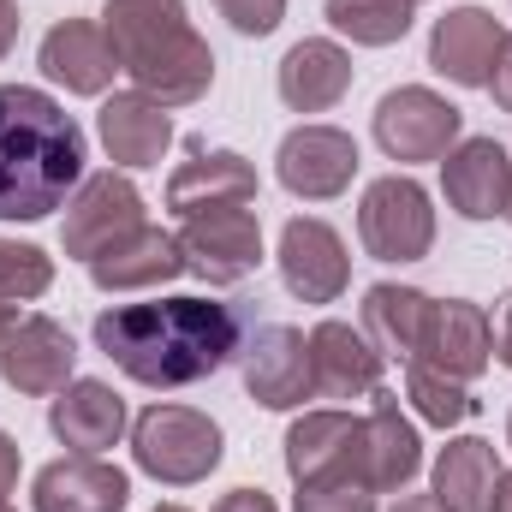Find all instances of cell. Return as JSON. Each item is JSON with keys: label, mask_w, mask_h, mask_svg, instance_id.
<instances>
[{"label": "cell", "mask_w": 512, "mask_h": 512, "mask_svg": "<svg viewBox=\"0 0 512 512\" xmlns=\"http://www.w3.org/2000/svg\"><path fill=\"white\" fill-rule=\"evenodd\" d=\"M251 340V310L221 298H149L96 316V352L137 387H197L227 370Z\"/></svg>", "instance_id": "6da1fadb"}, {"label": "cell", "mask_w": 512, "mask_h": 512, "mask_svg": "<svg viewBox=\"0 0 512 512\" xmlns=\"http://www.w3.org/2000/svg\"><path fill=\"white\" fill-rule=\"evenodd\" d=\"M84 126L36 84H0V221H48L84 185Z\"/></svg>", "instance_id": "7a4b0ae2"}, {"label": "cell", "mask_w": 512, "mask_h": 512, "mask_svg": "<svg viewBox=\"0 0 512 512\" xmlns=\"http://www.w3.org/2000/svg\"><path fill=\"white\" fill-rule=\"evenodd\" d=\"M227 441H221V423L197 405H167L155 399L137 423H131V459L143 477L167 483V489H191L203 483L215 465H221Z\"/></svg>", "instance_id": "3957f363"}, {"label": "cell", "mask_w": 512, "mask_h": 512, "mask_svg": "<svg viewBox=\"0 0 512 512\" xmlns=\"http://www.w3.org/2000/svg\"><path fill=\"white\" fill-rule=\"evenodd\" d=\"M286 477L304 483H370V429L364 417L328 405V411H304L286 429Z\"/></svg>", "instance_id": "277c9868"}, {"label": "cell", "mask_w": 512, "mask_h": 512, "mask_svg": "<svg viewBox=\"0 0 512 512\" xmlns=\"http://www.w3.org/2000/svg\"><path fill=\"white\" fill-rule=\"evenodd\" d=\"M358 239L376 262H423L435 245V203L411 173H387L358 203Z\"/></svg>", "instance_id": "5b68a950"}, {"label": "cell", "mask_w": 512, "mask_h": 512, "mask_svg": "<svg viewBox=\"0 0 512 512\" xmlns=\"http://www.w3.org/2000/svg\"><path fill=\"white\" fill-rule=\"evenodd\" d=\"M465 137V114L429 84H399L376 102V143L387 161H441Z\"/></svg>", "instance_id": "8992f818"}, {"label": "cell", "mask_w": 512, "mask_h": 512, "mask_svg": "<svg viewBox=\"0 0 512 512\" xmlns=\"http://www.w3.org/2000/svg\"><path fill=\"white\" fill-rule=\"evenodd\" d=\"M179 256L197 280L209 286H239L245 274H256L262 262V221H256L251 203L239 209H203V215H185L179 227Z\"/></svg>", "instance_id": "52a82bcc"}, {"label": "cell", "mask_w": 512, "mask_h": 512, "mask_svg": "<svg viewBox=\"0 0 512 512\" xmlns=\"http://www.w3.org/2000/svg\"><path fill=\"white\" fill-rule=\"evenodd\" d=\"M274 173L292 197L304 203H334L352 191L358 179V137L340 126H298L280 137L274 149Z\"/></svg>", "instance_id": "ba28073f"}, {"label": "cell", "mask_w": 512, "mask_h": 512, "mask_svg": "<svg viewBox=\"0 0 512 512\" xmlns=\"http://www.w3.org/2000/svg\"><path fill=\"white\" fill-rule=\"evenodd\" d=\"M239 370H245V393H251L262 411H298L304 399H316L310 382V340L286 322H262L251 328L245 352H239Z\"/></svg>", "instance_id": "9c48e42d"}, {"label": "cell", "mask_w": 512, "mask_h": 512, "mask_svg": "<svg viewBox=\"0 0 512 512\" xmlns=\"http://www.w3.org/2000/svg\"><path fill=\"white\" fill-rule=\"evenodd\" d=\"M131 227H143V191L131 185L126 173H90L72 197H66V227H60V245L66 256L90 262L96 251H108L114 239H126Z\"/></svg>", "instance_id": "30bf717a"}, {"label": "cell", "mask_w": 512, "mask_h": 512, "mask_svg": "<svg viewBox=\"0 0 512 512\" xmlns=\"http://www.w3.org/2000/svg\"><path fill=\"white\" fill-rule=\"evenodd\" d=\"M280 280L298 304H334L352 286V256L346 239L322 215H292L280 227Z\"/></svg>", "instance_id": "8fae6325"}, {"label": "cell", "mask_w": 512, "mask_h": 512, "mask_svg": "<svg viewBox=\"0 0 512 512\" xmlns=\"http://www.w3.org/2000/svg\"><path fill=\"white\" fill-rule=\"evenodd\" d=\"M78 370V346L54 316H18L0 340V382L24 399H54Z\"/></svg>", "instance_id": "7c38bea8"}, {"label": "cell", "mask_w": 512, "mask_h": 512, "mask_svg": "<svg viewBox=\"0 0 512 512\" xmlns=\"http://www.w3.org/2000/svg\"><path fill=\"white\" fill-rule=\"evenodd\" d=\"M36 66H42L48 84H60L66 96H108L114 78L126 72L114 36H108L102 24H90V18H60V24L42 36Z\"/></svg>", "instance_id": "4fadbf2b"}, {"label": "cell", "mask_w": 512, "mask_h": 512, "mask_svg": "<svg viewBox=\"0 0 512 512\" xmlns=\"http://www.w3.org/2000/svg\"><path fill=\"white\" fill-rule=\"evenodd\" d=\"M441 191L459 221H495L512 203V155L495 137H459L441 155Z\"/></svg>", "instance_id": "5bb4252c"}, {"label": "cell", "mask_w": 512, "mask_h": 512, "mask_svg": "<svg viewBox=\"0 0 512 512\" xmlns=\"http://www.w3.org/2000/svg\"><path fill=\"white\" fill-rule=\"evenodd\" d=\"M501 48H507V30L489 6H453L429 30V66L459 90H489V72H495Z\"/></svg>", "instance_id": "9a60e30c"}, {"label": "cell", "mask_w": 512, "mask_h": 512, "mask_svg": "<svg viewBox=\"0 0 512 512\" xmlns=\"http://www.w3.org/2000/svg\"><path fill=\"white\" fill-rule=\"evenodd\" d=\"M126 78H131L137 96L161 102L167 114H173V108H191V102H203L209 84H215V48H209L197 30H185V36H173V42H161V48L126 60Z\"/></svg>", "instance_id": "2e32d148"}, {"label": "cell", "mask_w": 512, "mask_h": 512, "mask_svg": "<svg viewBox=\"0 0 512 512\" xmlns=\"http://www.w3.org/2000/svg\"><path fill=\"white\" fill-rule=\"evenodd\" d=\"M310 382H316V399H364L382 387V352L364 328L352 322H316L310 334Z\"/></svg>", "instance_id": "e0dca14e"}, {"label": "cell", "mask_w": 512, "mask_h": 512, "mask_svg": "<svg viewBox=\"0 0 512 512\" xmlns=\"http://www.w3.org/2000/svg\"><path fill=\"white\" fill-rule=\"evenodd\" d=\"M423 364H435L441 376L453 382H477L495 358V322L483 304L471 298H435V316H429V334H423Z\"/></svg>", "instance_id": "ac0fdd59"}, {"label": "cell", "mask_w": 512, "mask_h": 512, "mask_svg": "<svg viewBox=\"0 0 512 512\" xmlns=\"http://www.w3.org/2000/svg\"><path fill=\"white\" fill-rule=\"evenodd\" d=\"M48 429H54L60 447L102 459L126 435V399L108 382H96V376H72V382L54 393V405H48Z\"/></svg>", "instance_id": "d6986e66"}, {"label": "cell", "mask_w": 512, "mask_h": 512, "mask_svg": "<svg viewBox=\"0 0 512 512\" xmlns=\"http://www.w3.org/2000/svg\"><path fill=\"white\" fill-rule=\"evenodd\" d=\"M131 501V477L108 459L72 453L36 471L30 483V507L36 512H126Z\"/></svg>", "instance_id": "ffe728a7"}, {"label": "cell", "mask_w": 512, "mask_h": 512, "mask_svg": "<svg viewBox=\"0 0 512 512\" xmlns=\"http://www.w3.org/2000/svg\"><path fill=\"white\" fill-rule=\"evenodd\" d=\"M256 203V167L239 149H191V161L173 167L167 179V209L173 215H203V209H239Z\"/></svg>", "instance_id": "44dd1931"}, {"label": "cell", "mask_w": 512, "mask_h": 512, "mask_svg": "<svg viewBox=\"0 0 512 512\" xmlns=\"http://www.w3.org/2000/svg\"><path fill=\"white\" fill-rule=\"evenodd\" d=\"M274 90L292 114H328L352 90V54L328 36H304V42L286 48L280 72H274Z\"/></svg>", "instance_id": "7402d4cb"}, {"label": "cell", "mask_w": 512, "mask_h": 512, "mask_svg": "<svg viewBox=\"0 0 512 512\" xmlns=\"http://www.w3.org/2000/svg\"><path fill=\"white\" fill-rule=\"evenodd\" d=\"M84 268L102 292H149V286H167L173 274H185V256H179V233L143 221L108 251H96Z\"/></svg>", "instance_id": "603a6c76"}, {"label": "cell", "mask_w": 512, "mask_h": 512, "mask_svg": "<svg viewBox=\"0 0 512 512\" xmlns=\"http://www.w3.org/2000/svg\"><path fill=\"white\" fill-rule=\"evenodd\" d=\"M96 131H102L108 161H120L131 173H137V167H161V155H167V143H173L167 108L149 102V96H137V90H114V96L102 102V114H96Z\"/></svg>", "instance_id": "cb8c5ba5"}, {"label": "cell", "mask_w": 512, "mask_h": 512, "mask_svg": "<svg viewBox=\"0 0 512 512\" xmlns=\"http://www.w3.org/2000/svg\"><path fill=\"white\" fill-rule=\"evenodd\" d=\"M495 483H501L495 441H483V435H453V441L435 453L429 495H435V507L441 512H489Z\"/></svg>", "instance_id": "d4e9b609"}, {"label": "cell", "mask_w": 512, "mask_h": 512, "mask_svg": "<svg viewBox=\"0 0 512 512\" xmlns=\"http://www.w3.org/2000/svg\"><path fill=\"white\" fill-rule=\"evenodd\" d=\"M370 399H376L370 417H364V429H370V489L376 495H399L423 471V435H417V423L399 411V399L387 387H376Z\"/></svg>", "instance_id": "484cf974"}, {"label": "cell", "mask_w": 512, "mask_h": 512, "mask_svg": "<svg viewBox=\"0 0 512 512\" xmlns=\"http://www.w3.org/2000/svg\"><path fill=\"white\" fill-rule=\"evenodd\" d=\"M429 316H435V298L417 292V286H399V280H382L364 292V334L376 340L382 358H399L411 364L423 352V334H429Z\"/></svg>", "instance_id": "4316f807"}, {"label": "cell", "mask_w": 512, "mask_h": 512, "mask_svg": "<svg viewBox=\"0 0 512 512\" xmlns=\"http://www.w3.org/2000/svg\"><path fill=\"white\" fill-rule=\"evenodd\" d=\"M102 30L114 36L120 66H126L137 54H149V48L185 36L191 18H185V0H108V6H102Z\"/></svg>", "instance_id": "83f0119b"}, {"label": "cell", "mask_w": 512, "mask_h": 512, "mask_svg": "<svg viewBox=\"0 0 512 512\" xmlns=\"http://www.w3.org/2000/svg\"><path fill=\"white\" fill-rule=\"evenodd\" d=\"M405 399H411V411H417L423 423H435V429H459V423L477 417L471 382H453V376H441V370L423 364V358L405 364Z\"/></svg>", "instance_id": "f1b7e54d"}, {"label": "cell", "mask_w": 512, "mask_h": 512, "mask_svg": "<svg viewBox=\"0 0 512 512\" xmlns=\"http://www.w3.org/2000/svg\"><path fill=\"white\" fill-rule=\"evenodd\" d=\"M411 0H328V24L358 48H393L411 30Z\"/></svg>", "instance_id": "f546056e"}, {"label": "cell", "mask_w": 512, "mask_h": 512, "mask_svg": "<svg viewBox=\"0 0 512 512\" xmlns=\"http://www.w3.org/2000/svg\"><path fill=\"white\" fill-rule=\"evenodd\" d=\"M54 286V256L24 239H0V304H30Z\"/></svg>", "instance_id": "4dcf8cb0"}, {"label": "cell", "mask_w": 512, "mask_h": 512, "mask_svg": "<svg viewBox=\"0 0 512 512\" xmlns=\"http://www.w3.org/2000/svg\"><path fill=\"white\" fill-rule=\"evenodd\" d=\"M292 512H376L370 483H304Z\"/></svg>", "instance_id": "1f68e13d"}, {"label": "cell", "mask_w": 512, "mask_h": 512, "mask_svg": "<svg viewBox=\"0 0 512 512\" xmlns=\"http://www.w3.org/2000/svg\"><path fill=\"white\" fill-rule=\"evenodd\" d=\"M215 12H221L239 36H268V30H280L286 0H215Z\"/></svg>", "instance_id": "d6a6232c"}, {"label": "cell", "mask_w": 512, "mask_h": 512, "mask_svg": "<svg viewBox=\"0 0 512 512\" xmlns=\"http://www.w3.org/2000/svg\"><path fill=\"white\" fill-rule=\"evenodd\" d=\"M489 96H495L501 114H512V36H507V48H501V60H495V72H489Z\"/></svg>", "instance_id": "836d02e7"}, {"label": "cell", "mask_w": 512, "mask_h": 512, "mask_svg": "<svg viewBox=\"0 0 512 512\" xmlns=\"http://www.w3.org/2000/svg\"><path fill=\"white\" fill-rule=\"evenodd\" d=\"M209 512H280V507H274L262 489H227V495H221Z\"/></svg>", "instance_id": "e575fe53"}, {"label": "cell", "mask_w": 512, "mask_h": 512, "mask_svg": "<svg viewBox=\"0 0 512 512\" xmlns=\"http://www.w3.org/2000/svg\"><path fill=\"white\" fill-rule=\"evenodd\" d=\"M18 471H24V453H18V441L0 429V501L18 489Z\"/></svg>", "instance_id": "d590c367"}, {"label": "cell", "mask_w": 512, "mask_h": 512, "mask_svg": "<svg viewBox=\"0 0 512 512\" xmlns=\"http://www.w3.org/2000/svg\"><path fill=\"white\" fill-rule=\"evenodd\" d=\"M495 358L512 370V292H501V310H495Z\"/></svg>", "instance_id": "8d00e7d4"}, {"label": "cell", "mask_w": 512, "mask_h": 512, "mask_svg": "<svg viewBox=\"0 0 512 512\" xmlns=\"http://www.w3.org/2000/svg\"><path fill=\"white\" fill-rule=\"evenodd\" d=\"M18 24H24V18H18V6H12V0H0V60L18 48Z\"/></svg>", "instance_id": "74e56055"}, {"label": "cell", "mask_w": 512, "mask_h": 512, "mask_svg": "<svg viewBox=\"0 0 512 512\" xmlns=\"http://www.w3.org/2000/svg\"><path fill=\"white\" fill-rule=\"evenodd\" d=\"M387 512H441V507H435V495H399Z\"/></svg>", "instance_id": "f35d334b"}, {"label": "cell", "mask_w": 512, "mask_h": 512, "mask_svg": "<svg viewBox=\"0 0 512 512\" xmlns=\"http://www.w3.org/2000/svg\"><path fill=\"white\" fill-rule=\"evenodd\" d=\"M489 512H512V471H501V483H495V501Z\"/></svg>", "instance_id": "ab89813d"}, {"label": "cell", "mask_w": 512, "mask_h": 512, "mask_svg": "<svg viewBox=\"0 0 512 512\" xmlns=\"http://www.w3.org/2000/svg\"><path fill=\"white\" fill-rule=\"evenodd\" d=\"M12 322H18V304H0V340L12 334Z\"/></svg>", "instance_id": "60d3db41"}, {"label": "cell", "mask_w": 512, "mask_h": 512, "mask_svg": "<svg viewBox=\"0 0 512 512\" xmlns=\"http://www.w3.org/2000/svg\"><path fill=\"white\" fill-rule=\"evenodd\" d=\"M155 512H191V507H179V501H167V507H155Z\"/></svg>", "instance_id": "b9f144b4"}, {"label": "cell", "mask_w": 512, "mask_h": 512, "mask_svg": "<svg viewBox=\"0 0 512 512\" xmlns=\"http://www.w3.org/2000/svg\"><path fill=\"white\" fill-rule=\"evenodd\" d=\"M507 447H512V417H507Z\"/></svg>", "instance_id": "7bdbcfd3"}, {"label": "cell", "mask_w": 512, "mask_h": 512, "mask_svg": "<svg viewBox=\"0 0 512 512\" xmlns=\"http://www.w3.org/2000/svg\"><path fill=\"white\" fill-rule=\"evenodd\" d=\"M0 512H12V507H6V501H0Z\"/></svg>", "instance_id": "ee69618b"}, {"label": "cell", "mask_w": 512, "mask_h": 512, "mask_svg": "<svg viewBox=\"0 0 512 512\" xmlns=\"http://www.w3.org/2000/svg\"><path fill=\"white\" fill-rule=\"evenodd\" d=\"M507 221H512V203H507Z\"/></svg>", "instance_id": "f6af8a7d"}, {"label": "cell", "mask_w": 512, "mask_h": 512, "mask_svg": "<svg viewBox=\"0 0 512 512\" xmlns=\"http://www.w3.org/2000/svg\"><path fill=\"white\" fill-rule=\"evenodd\" d=\"M411 6H417V0H411Z\"/></svg>", "instance_id": "bcb514c9"}]
</instances>
